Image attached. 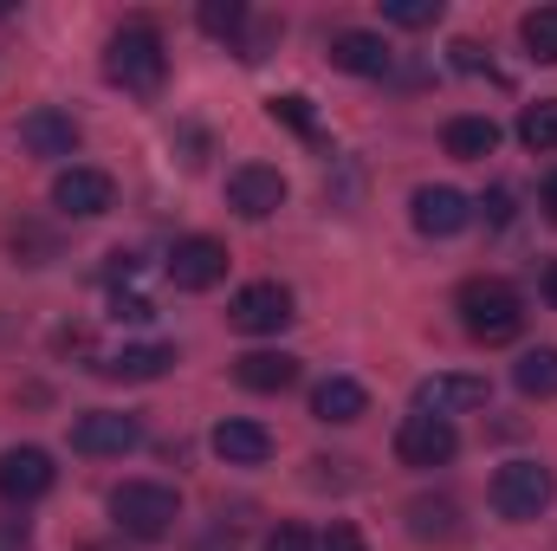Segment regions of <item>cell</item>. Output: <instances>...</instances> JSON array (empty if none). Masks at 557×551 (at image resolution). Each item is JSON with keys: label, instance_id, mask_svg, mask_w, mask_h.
I'll return each instance as SVG.
<instances>
[{"label": "cell", "instance_id": "6da1fadb", "mask_svg": "<svg viewBox=\"0 0 557 551\" xmlns=\"http://www.w3.org/2000/svg\"><path fill=\"white\" fill-rule=\"evenodd\" d=\"M104 78H111L117 91H131V98H156V91H162L169 52H162V33H156L149 20H131V26L111 33V46H104Z\"/></svg>", "mask_w": 557, "mask_h": 551}, {"label": "cell", "instance_id": "7a4b0ae2", "mask_svg": "<svg viewBox=\"0 0 557 551\" xmlns=\"http://www.w3.org/2000/svg\"><path fill=\"white\" fill-rule=\"evenodd\" d=\"M454 311H460V325H467L473 344H512L525 331V298L506 279H467L454 292Z\"/></svg>", "mask_w": 557, "mask_h": 551}, {"label": "cell", "instance_id": "3957f363", "mask_svg": "<svg viewBox=\"0 0 557 551\" xmlns=\"http://www.w3.org/2000/svg\"><path fill=\"white\" fill-rule=\"evenodd\" d=\"M111 519H117L131 539H169L175 519H182V500H175V487H162V480H124V487L111 493Z\"/></svg>", "mask_w": 557, "mask_h": 551}, {"label": "cell", "instance_id": "277c9868", "mask_svg": "<svg viewBox=\"0 0 557 551\" xmlns=\"http://www.w3.org/2000/svg\"><path fill=\"white\" fill-rule=\"evenodd\" d=\"M557 500V474L545 461H506L493 474V513L499 519H539Z\"/></svg>", "mask_w": 557, "mask_h": 551}, {"label": "cell", "instance_id": "5b68a950", "mask_svg": "<svg viewBox=\"0 0 557 551\" xmlns=\"http://www.w3.org/2000/svg\"><path fill=\"white\" fill-rule=\"evenodd\" d=\"M292 318H298V311H292V285H278V279H253V285H240L234 305H227V325L247 331V338H273V331H285Z\"/></svg>", "mask_w": 557, "mask_h": 551}, {"label": "cell", "instance_id": "8992f818", "mask_svg": "<svg viewBox=\"0 0 557 551\" xmlns=\"http://www.w3.org/2000/svg\"><path fill=\"white\" fill-rule=\"evenodd\" d=\"M52 208H59V215H72V221H98V215H111V208H117V182H111L104 169L72 162V169H59V175H52Z\"/></svg>", "mask_w": 557, "mask_h": 551}, {"label": "cell", "instance_id": "52a82bcc", "mask_svg": "<svg viewBox=\"0 0 557 551\" xmlns=\"http://www.w3.org/2000/svg\"><path fill=\"white\" fill-rule=\"evenodd\" d=\"M169 285L175 292H214L221 279H227V247L214 241V234H188V241H175L169 247Z\"/></svg>", "mask_w": 557, "mask_h": 551}, {"label": "cell", "instance_id": "ba28073f", "mask_svg": "<svg viewBox=\"0 0 557 551\" xmlns=\"http://www.w3.org/2000/svg\"><path fill=\"white\" fill-rule=\"evenodd\" d=\"M486 396H493L486 377L441 370V377H421L416 383V415H441V421H454V415H467V409H486Z\"/></svg>", "mask_w": 557, "mask_h": 551}, {"label": "cell", "instance_id": "9c48e42d", "mask_svg": "<svg viewBox=\"0 0 557 551\" xmlns=\"http://www.w3.org/2000/svg\"><path fill=\"white\" fill-rule=\"evenodd\" d=\"M454 454H460L454 421H441V415H403V428H396V461L403 467H447Z\"/></svg>", "mask_w": 557, "mask_h": 551}, {"label": "cell", "instance_id": "30bf717a", "mask_svg": "<svg viewBox=\"0 0 557 551\" xmlns=\"http://www.w3.org/2000/svg\"><path fill=\"white\" fill-rule=\"evenodd\" d=\"M143 441L137 415H117V409H91L72 421V454H85V461H111V454H131Z\"/></svg>", "mask_w": 557, "mask_h": 551}, {"label": "cell", "instance_id": "8fae6325", "mask_svg": "<svg viewBox=\"0 0 557 551\" xmlns=\"http://www.w3.org/2000/svg\"><path fill=\"white\" fill-rule=\"evenodd\" d=\"M52 480H59V467H52L46 448H7V454H0V500H7V506H33V500H46Z\"/></svg>", "mask_w": 557, "mask_h": 551}, {"label": "cell", "instance_id": "7c38bea8", "mask_svg": "<svg viewBox=\"0 0 557 551\" xmlns=\"http://www.w3.org/2000/svg\"><path fill=\"white\" fill-rule=\"evenodd\" d=\"M409 221H416V234H428V241H454L473 221V201L460 188H447V182H421L416 201H409Z\"/></svg>", "mask_w": 557, "mask_h": 551}, {"label": "cell", "instance_id": "4fadbf2b", "mask_svg": "<svg viewBox=\"0 0 557 551\" xmlns=\"http://www.w3.org/2000/svg\"><path fill=\"white\" fill-rule=\"evenodd\" d=\"M227 208L240 215V221H267L285 208V175L267 169V162H240L234 175H227Z\"/></svg>", "mask_w": 557, "mask_h": 551}, {"label": "cell", "instance_id": "5bb4252c", "mask_svg": "<svg viewBox=\"0 0 557 551\" xmlns=\"http://www.w3.org/2000/svg\"><path fill=\"white\" fill-rule=\"evenodd\" d=\"M331 65L337 72H350V78H389L396 72V52L383 46V33H337L331 39Z\"/></svg>", "mask_w": 557, "mask_h": 551}, {"label": "cell", "instance_id": "9a60e30c", "mask_svg": "<svg viewBox=\"0 0 557 551\" xmlns=\"http://www.w3.org/2000/svg\"><path fill=\"white\" fill-rule=\"evenodd\" d=\"M208 441H214V454H221L227 467H267V461H273V434H267L260 421H247V415H227Z\"/></svg>", "mask_w": 557, "mask_h": 551}, {"label": "cell", "instance_id": "2e32d148", "mask_svg": "<svg viewBox=\"0 0 557 551\" xmlns=\"http://www.w3.org/2000/svg\"><path fill=\"white\" fill-rule=\"evenodd\" d=\"M234 383L253 396H278L298 383V357L292 351H247V357H234Z\"/></svg>", "mask_w": 557, "mask_h": 551}, {"label": "cell", "instance_id": "e0dca14e", "mask_svg": "<svg viewBox=\"0 0 557 551\" xmlns=\"http://www.w3.org/2000/svg\"><path fill=\"white\" fill-rule=\"evenodd\" d=\"M20 143H26L33 156H72V149H78V124H72L65 111L39 105V111L20 118Z\"/></svg>", "mask_w": 557, "mask_h": 551}, {"label": "cell", "instance_id": "ac0fdd59", "mask_svg": "<svg viewBox=\"0 0 557 551\" xmlns=\"http://www.w3.org/2000/svg\"><path fill=\"white\" fill-rule=\"evenodd\" d=\"M169 364H175V351H169V344H124V351H117V357H104L98 370H104L111 383H156Z\"/></svg>", "mask_w": 557, "mask_h": 551}, {"label": "cell", "instance_id": "d6986e66", "mask_svg": "<svg viewBox=\"0 0 557 551\" xmlns=\"http://www.w3.org/2000/svg\"><path fill=\"white\" fill-rule=\"evenodd\" d=\"M441 149H447L454 162H486V156L499 149V124H493V118H447Z\"/></svg>", "mask_w": 557, "mask_h": 551}, {"label": "cell", "instance_id": "ffe728a7", "mask_svg": "<svg viewBox=\"0 0 557 551\" xmlns=\"http://www.w3.org/2000/svg\"><path fill=\"white\" fill-rule=\"evenodd\" d=\"M363 409H370V390H363L357 377H324V383L311 390V415H318V421H357Z\"/></svg>", "mask_w": 557, "mask_h": 551}, {"label": "cell", "instance_id": "44dd1931", "mask_svg": "<svg viewBox=\"0 0 557 551\" xmlns=\"http://www.w3.org/2000/svg\"><path fill=\"white\" fill-rule=\"evenodd\" d=\"M512 383H519V396H539V403H552V396H557V344L525 351V357L512 364Z\"/></svg>", "mask_w": 557, "mask_h": 551}, {"label": "cell", "instance_id": "7402d4cb", "mask_svg": "<svg viewBox=\"0 0 557 551\" xmlns=\"http://www.w3.org/2000/svg\"><path fill=\"white\" fill-rule=\"evenodd\" d=\"M409 532L416 539H454L460 532V506L454 500H409Z\"/></svg>", "mask_w": 557, "mask_h": 551}, {"label": "cell", "instance_id": "603a6c76", "mask_svg": "<svg viewBox=\"0 0 557 551\" xmlns=\"http://www.w3.org/2000/svg\"><path fill=\"white\" fill-rule=\"evenodd\" d=\"M519 143H525L532 156H552L557 149V98H539V105L519 111Z\"/></svg>", "mask_w": 557, "mask_h": 551}, {"label": "cell", "instance_id": "cb8c5ba5", "mask_svg": "<svg viewBox=\"0 0 557 551\" xmlns=\"http://www.w3.org/2000/svg\"><path fill=\"white\" fill-rule=\"evenodd\" d=\"M519 39H525V52H532L539 65H557V7H532V13L519 20Z\"/></svg>", "mask_w": 557, "mask_h": 551}, {"label": "cell", "instance_id": "d4e9b609", "mask_svg": "<svg viewBox=\"0 0 557 551\" xmlns=\"http://www.w3.org/2000/svg\"><path fill=\"white\" fill-rule=\"evenodd\" d=\"M195 20H201L208 39H240V33H247V7H240V0H201Z\"/></svg>", "mask_w": 557, "mask_h": 551}, {"label": "cell", "instance_id": "484cf974", "mask_svg": "<svg viewBox=\"0 0 557 551\" xmlns=\"http://www.w3.org/2000/svg\"><path fill=\"white\" fill-rule=\"evenodd\" d=\"M383 20L389 26H409V33H428L441 20V0H383Z\"/></svg>", "mask_w": 557, "mask_h": 551}, {"label": "cell", "instance_id": "4316f807", "mask_svg": "<svg viewBox=\"0 0 557 551\" xmlns=\"http://www.w3.org/2000/svg\"><path fill=\"white\" fill-rule=\"evenodd\" d=\"M267 118H273V124H285V131H298V137H311V131H318V118H311V98H298V91L273 98V105H267Z\"/></svg>", "mask_w": 557, "mask_h": 551}, {"label": "cell", "instance_id": "83f0119b", "mask_svg": "<svg viewBox=\"0 0 557 551\" xmlns=\"http://www.w3.org/2000/svg\"><path fill=\"white\" fill-rule=\"evenodd\" d=\"M318 551H370V546H363V532H357V526H331V532L318 539Z\"/></svg>", "mask_w": 557, "mask_h": 551}, {"label": "cell", "instance_id": "f1b7e54d", "mask_svg": "<svg viewBox=\"0 0 557 551\" xmlns=\"http://www.w3.org/2000/svg\"><path fill=\"white\" fill-rule=\"evenodd\" d=\"M111 318H131V325H149V318H156V305H149V298H137V292H131V298L117 292V305H111Z\"/></svg>", "mask_w": 557, "mask_h": 551}, {"label": "cell", "instance_id": "f546056e", "mask_svg": "<svg viewBox=\"0 0 557 551\" xmlns=\"http://www.w3.org/2000/svg\"><path fill=\"white\" fill-rule=\"evenodd\" d=\"M267 551H318V546H311V532H305V526H278L273 539H267Z\"/></svg>", "mask_w": 557, "mask_h": 551}, {"label": "cell", "instance_id": "4dcf8cb0", "mask_svg": "<svg viewBox=\"0 0 557 551\" xmlns=\"http://www.w3.org/2000/svg\"><path fill=\"white\" fill-rule=\"evenodd\" d=\"M480 208H486V221H493V228H506V221H512V195H506V188H493V201H480Z\"/></svg>", "mask_w": 557, "mask_h": 551}, {"label": "cell", "instance_id": "1f68e13d", "mask_svg": "<svg viewBox=\"0 0 557 551\" xmlns=\"http://www.w3.org/2000/svg\"><path fill=\"white\" fill-rule=\"evenodd\" d=\"M454 65H460V72H480L486 59H480V46H473V39H454Z\"/></svg>", "mask_w": 557, "mask_h": 551}, {"label": "cell", "instance_id": "d6a6232c", "mask_svg": "<svg viewBox=\"0 0 557 551\" xmlns=\"http://www.w3.org/2000/svg\"><path fill=\"white\" fill-rule=\"evenodd\" d=\"M545 215H552V221H557V169H552V175H545Z\"/></svg>", "mask_w": 557, "mask_h": 551}, {"label": "cell", "instance_id": "836d02e7", "mask_svg": "<svg viewBox=\"0 0 557 551\" xmlns=\"http://www.w3.org/2000/svg\"><path fill=\"white\" fill-rule=\"evenodd\" d=\"M545 298L557 305V260H552V273H545Z\"/></svg>", "mask_w": 557, "mask_h": 551}]
</instances>
